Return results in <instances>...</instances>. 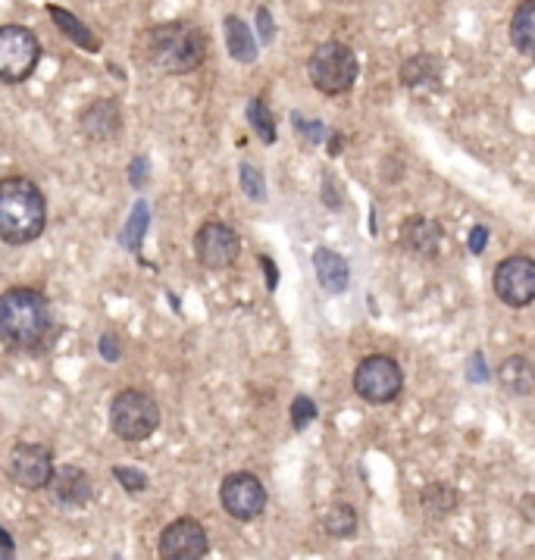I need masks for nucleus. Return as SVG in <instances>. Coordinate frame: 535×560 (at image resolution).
<instances>
[{
  "label": "nucleus",
  "mask_w": 535,
  "mask_h": 560,
  "mask_svg": "<svg viewBox=\"0 0 535 560\" xmlns=\"http://www.w3.org/2000/svg\"><path fill=\"white\" fill-rule=\"evenodd\" d=\"M47 229L45 191L25 176L0 179V242L23 247L38 242Z\"/></svg>",
  "instance_id": "3"
},
{
  "label": "nucleus",
  "mask_w": 535,
  "mask_h": 560,
  "mask_svg": "<svg viewBox=\"0 0 535 560\" xmlns=\"http://www.w3.org/2000/svg\"><path fill=\"white\" fill-rule=\"evenodd\" d=\"M247 126L254 129V135H257L264 144H276L279 132H276V116L269 110L267 97H251V101H247Z\"/></svg>",
  "instance_id": "24"
},
{
  "label": "nucleus",
  "mask_w": 535,
  "mask_h": 560,
  "mask_svg": "<svg viewBox=\"0 0 535 560\" xmlns=\"http://www.w3.org/2000/svg\"><path fill=\"white\" fill-rule=\"evenodd\" d=\"M398 79L410 91H435L442 85V60L435 54H414L402 63Z\"/></svg>",
  "instance_id": "16"
},
{
  "label": "nucleus",
  "mask_w": 535,
  "mask_h": 560,
  "mask_svg": "<svg viewBox=\"0 0 535 560\" xmlns=\"http://www.w3.org/2000/svg\"><path fill=\"white\" fill-rule=\"evenodd\" d=\"M57 338L50 301L38 289L13 285L0 292V345L13 354H42Z\"/></svg>",
  "instance_id": "2"
},
{
  "label": "nucleus",
  "mask_w": 535,
  "mask_h": 560,
  "mask_svg": "<svg viewBox=\"0 0 535 560\" xmlns=\"http://www.w3.org/2000/svg\"><path fill=\"white\" fill-rule=\"evenodd\" d=\"M313 272H316L319 285L329 294H341L348 289V282H351L348 260L338 250H333V247H316L313 250Z\"/></svg>",
  "instance_id": "17"
},
{
  "label": "nucleus",
  "mask_w": 535,
  "mask_h": 560,
  "mask_svg": "<svg viewBox=\"0 0 535 560\" xmlns=\"http://www.w3.org/2000/svg\"><path fill=\"white\" fill-rule=\"evenodd\" d=\"M148 223H151V207H148V201H135L132 213H129V223H126L123 235H119V242H123L126 250L138 254V247L144 242V232H148Z\"/></svg>",
  "instance_id": "25"
},
{
  "label": "nucleus",
  "mask_w": 535,
  "mask_h": 560,
  "mask_svg": "<svg viewBox=\"0 0 535 560\" xmlns=\"http://www.w3.org/2000/svg\"><path fill=\"white\" fill-rule=\"evenodd\" d=\"M225 47H229V57L239 60V63H254L257 60V42L251 35V28L245 25V20L239 16H225Z\"/></svg>",
  "instance_id": "21"
},
{
  "label": "nucleus",
  "mask_w": 535,
  "mask_h": 560,
  "mask_svg": "<svg viewBox=\"0 0 535 560\" xmlns=\"http://www.w3.org/2000/svg\"><path fill=\"white\" fill-rule=\"evenodd\" d=\"M79 129L97 144H113L123 135V107L113 97H94L79 113Z\"/></svg>",
  "instance_id": "13"
},
{
  "label": "nucleus",
  "mask_w": 535,
  "mask_h": 560,
  "mask_svg": "<svg viewBox=\"0 0 535 560\" xmlns=\"http://www.w3.org/2000/svg\"><path fill=\"white\" fill-rule=\"evenodd\" d=\"M498 382L504 392H511L516 398H526L535 392V366L533 360L523 358V354H513V358L501 360L498 366Z\"/></svg>",
  "instance_id": "18"
},
{
  "label": "nucleus",
  "mask_w": 535,
  "mask_h": 560,
  "mask_svg": "<svg viewBox=\"0 0 535 560\" xmlns=\"http://www.w3.org/2000/svg\"><path fill=\"white\" fill-rule=\"evenodd\" d=\"M420 504H423V514L429 520H445V516L457 511L461 492L454 486H447V482H429V486H423V492H420Z\"/></svg>",
  "instance_id": "20"
},
{
  "label": "nucleus",
  "mask_w": 535,
  "mask_h": 560,
  "mask_svg": "<svg viewBox=\"0 0 535 560\" xmlns=\"http://www.w3.org/2000/svg\"><path fill=\"white\" fill-rule=\"evenodd\" d=\"M491 289L498 294L501 304H508L513 311H523L535 301V260L526 254H511L504 257L495 276H491Z\"/></svg>",
  "instance_id": "9"
},
{
  "label": "nucleus",
  "mask_w": 535,
  "mask_h": 560,
  "mask_svg": "<svg viewBox=\"0 0 535 560\" xmlns=\"http://www.w3.org/2000/svg\"><path fill=\"white\" fill-rule=\"evenodd\" d=\"M341 154V135H329V158Z\"/></svg>",
  "instance_id": "38"
},
{
  "label": "nucleus",
  "mask_w": 535,
  "mask_h": 560,
  "mask_svg": "<svg viewBox=\"0 0 535 560\" xmlns=\"http://www.w3.org/2000/svg\"><path fill=\"white\" fill-rule=\"evenodd\" d=\"M47 13H50V20L54 25L67 35L69 42L75 47H82V50H89V54H97L101 50V38L91 32L89 25L82 23L75 13H69L67 7H57V3H47Z\"/></svg>",
  "instance_id": "19"
},
{
  "label": "nucleus",
  "mask_w": 535,
  "mask_h": 560,
  "mask_svg": "<svg viewBox=\"0 0 535 560\" xmlns=\"http://www.w3.org/2000/svg\"><path fill=\"white\" fill-rule=\"evenodd\" d=\"M257 267L264 269V276H267V292H276V289H279V269H276V260H272L269 254H260V257H257Z\"/></svg>",
  "instance_id": "34"
},
{
  "label": "nucleus",
  "mask_w": 535,
  "mask_h": 560,
  "mask_svg": "<svg viewBox=\"0 0 535 560\" xmlns=\"http://www.w3.org/2000/svg\"><path fill=\"white\" fill-rule=\"evenodd\" d=\"M148 158H135L132 163H129V182H132L135 188H144L148 185Z\"/></svg>",
  "instance_id": "35"
},
{
  "label": "nucleus",
  "mask_w": 535,
  "mask_h": 560,
  "mask_svg": "<svg viewBox=\"0 0 535 560\" xmlns=\"http://www.w3.org/2000/svg\"><path fill=\"white\" fill-rule=\"evenodd\" d=\"M113 479L126 489L129 494L148 492V472L138 470V467H129V464H116L113 467Z\"/></svg>",
  "instance_id": "27"
},
{
  "label": "nucleus",
  "mask_w": 535,
  "mask_h": 560,
  "mask_svg": "<svg viewBox=\"0 0 535 560\" xmlns=\"http://www.w3.org/2000/svg\"><path fill=\"white\" fill-rule=\"evenodd\" d=\"M307 75L316 91H323L326 97H341L354 89L360 63L357 54L345 42H323L307 60Z\"/></svg>",
  "instance_id": "5"
},
{
  "label": "nucleus",
  "mask_w": 535,
  "mask_h": 560,
  "mask_svg": "<svg viewBox=\"0 0 535 560\" xmlns=\"http://www.w3.org/2000/svg\"><path fill=\"white\" fill-rule=\"evenodd\" d=\"M357 398L367 404H392L404 392V373L398 360L388 354H370L354 370Z\"/></svg>",
  "instance_id": "7"
},
{
  "label": "nucleus",
  "mask_w": 535,
  "mask_h": 560,
  "mask_svg": "<svg viewBox=\"0 0 535 560\" xmlns=\"http://www.w3.org/2000/svg\"><path fill=\"white\" fill-rule=\"evenodd\" d=\"M323 526H326V533L338 541H348V538L357 536V511L354 504H348V501H335L333 508L326 511L323 516Z\"/></svg>",
  "instance_id": "23"
},
{
  "label": "nucleus",
  "mask_w": 535,
  "mask_h": 560,
  "mask_svg": "<svg viewBox=\"0 0 535 560\" xmlns=\"http://www.w3.org/2000/svg\"><path fill=\"white\" fill-rule=\"evenodd\" d=\"M220 504H223V511L232 520L251 523V520H257L267 511V486L254 472H229L223 479V486H220Z\"/></svg>",
  "instance_id": "10"
},
{
  "label": "nucleus",
  "mask_w": 535,
  "mask_h": 560,
  "mask_svg": "<svg viewBox=\"0 0 535 560\" xmlns=\"http://www.w3.org/2000/svg\"><path fill=\"white\" fill-rule=\"evenodd\" d=\"M291 429L294 432H304L316 420V404H313L311 395H294L291 401Z\"/></svg>",
  "instance_id": "28"
},
{
  "label": "nucleus",
  "mask_w": 535,
  "mask_h": 560,
  "mask_svg": "<svg viewBox=\"0 0 535 560\" xmlns=\"http://www.w3.org/2000/svg\"><path fill=\"white\" fill-rule=\"evenodd\" d=\"M398 238H402V247L407 254H414L420 260H435L442 254V245H445V229L439 220L417 213V217L404 220Z\"/></svg>",
  "instance_id": "14"
},
{
  "label": "nucleus",
  "mask_w": 535,
  "mask_h": 560,
  "mask_svg": "<svg viewBox=\"0 0 535 560\" xmlns=\"http://www.w3.org/2000/svg\"><path fill=\"white\" fill-rule=\"evenodd\" d=\"M42 63V42L38 35L20 23L0 25V82L20 85L35 75Z\"/></svg>",
  "instance_id": "6"
},
{
  "label": "nucleus",
  "mask_w": 535,
  "mask_h": 560,
  "mask_svg": "<svg viewBox=\"0 0 535 560\" xmlns=\"http://www.w3.org/2000/svg\"><path fill=\"white\" fill-rule=\"evenodd\" d=\"M257 32H260V45H272V38H276V25H272V13H269V7H257Z\"/></svg>",
  "instance_id": "32"
},
{
  "label": "nucleus",
  "mask_w": 535,
  "mask_h": 560,
  "mask_svg": "<svg viewBox=\"0 0 535 560\" xmlns=\"http://www.w3.org/2000/svg\"><path fill=\"white\" fill-rule=\"evenodd\" d=\"M97 351H101V358L107 360V363H119L123 360V341L116 332H104L101 341H97Z\"/></svg>",
  "instance_id": "30"
},
{
  "label": "nucleus",
  "mask_w": 535,
  "mask_h": 560,
  "mask_svg": "<svg viewBox=\"0 0 535 560\" xmlns=\"http://www.w3.org/2000/svg\"><path fill=\"white\" fill-rule=\"evenodd\" d=\"M47 489L54 494V501L63 504V508H89L91 501H94L91 476L79 464H60V467H54V476H50Z\"/></svg>",
  "instance_id": "15"
},
{
  "label": "nucleus",
  "mask_w": 535,
  "mask_h": 560,
  "mask_svg": "<svg viewBox=\"0 0 535 560\" xmlns=\"http://www.w3.org/2000/svg\"><path fill=\"white\" fill-rule=\"evenodd\" d=\"M291 126H294V132L301 135L304 141H311V144H319V141H326V135H329V129L319 122V119H304L301 113H291Z\"/></svg>",
  "instance_id": "29"
},
{
  "label": "nucleus",
  "mask_w": 535,
  "mask_h": 560,
  "mask_svg": "<svg viewBox=\"0 0 535 560\" xmlns=\"http://www.w3.org/2000/svg\"><path fill=\"white\" fill-rule=\"evenodd\" d=\"M511 45L523 54L533 57L535 50V7L533 3H520L511 16Z\"/></svg>",
  "instance_id": "22"
},
{
  "label": "nucleus",
  "mask_w": 535,
  "mask_h": 560,
  "mask_svg": "<svg viewBox=\"0 0 535 560\" xmlns=\"http://www.w3.org/2000/svg\"><path fill=\"white\" fill-rule=\"evenodd\" d=\"M323 203L335 210V207H341V185L333 179V176H326L323 179Z\"/></svg>",
  "instance_id": "36"
},
{
  "label": "nucleus",
  "mask_w": 535,
  "mask_h": 560,
  "mask_svg": "<svg viewBox=\"0 0 535 560\" xmlns=\"http://www.w3.org/2000/svg\"><path fill=\"white\" fill-rule=\"evenodd\" d=\"M239 182H242V191H245L251 201H267V179H264V173H260L254 163H247V160L245 163H239Z\"/></svg>",
  "instance_id": "26"
},
{
  "label": "nucleus",
  "mask_w": 535,
  "mask_h": 560,
  "mask_svg": "<svg viewBox=\"0 0 535 560\" xmlns=\"http://www.w3.org/2000/svg\"><path fill=\"white\" fill-rule=\"evenodd\" d=\"M54 451L45 442H16L7 460H3V472L10 482H16L25 492H42L47 489L50 476H54Z\"/></svg>",
  "instance_id": "8"
},
{
  "label": "nucleus",
  "mask_w": 535,
  "mask_h": 560,
  "mask_svg": "<svg viewBox=\"0 0 535 560\" xmlns=\"http://www.w3.org/2000/svg\"><path fill=\"white\" fill-rule=\"evenodd\" d=\"M207 555H210V536L195 516H178L160 529L156 538L160 560H207Z\"/></svg>",
  "instance_id": "11"
},
{
  "label": "nucleus",
  "mask_w": 535,
  "mask_h": 560,
  "mask_svg": "<svg viewBox=\"0 0 535 560\" xmlns=\"http://www.w3.org/2000/svg\"><path fill=\"white\" fill-rule=\"evenodd\" d=\"M0 560H16V541L0 526Z\"/></svg>",
  "instance_id": "37"
},
{
  "label": "nucleus",
  "mask_w": 535,
  "mask_h": 560,
  "mask_svg": "<svg viewBox=\"0 0 535 560\" xmlns=\"http://www.w3.org/2000/svg\"><path fill=\"white\" fill-rule=\"evenodd\" d=\"M469 254H476V257H479V254H482V250H486V247H489V229H486V225L482 223H476L473 225V229H469Z\"/></svg>",
  "instance_id": "33"
},
{
  "label": "nucleus",
  "mask_w": 535,
  "mask_h": 560,
  "mask_svg": "<svg viewBox=\"0 0 535 560\" xmlns=\"http://www.w3.org/2000/svg\"><path fill=\"white\" fill-rule=\"evenodd\" d=\"M207 32L195 23H156L138 32L132 57L163 75H191L207 63Z\"/></svg>",
  "instance_id": "1"
},
{
  "label": "nucleus",
  "mask_w": 535,
  "mask_h": 560,
  "mask_svg": "<svg viewBox=\"0 0 535 560\" xmlns=\"http://www.w3.org/2000/svg\"><path fill=\"white\" fill-rule=\"evenodd\" d=\"M195 257L203 269H213V272L235 267V260L242 257V238L232 225L207 220L195 232Z\"/></svg>",
  "instance_id": "12"
},
{
  "label": "nucleus",
  "mask_w": 535,
  "mask_h": 560,
  "mask_svg": "<svg viewBox=\"0 0 535 560\" xmlns=\"http://www.w3.org/2000/svg\"><path fill=\"white\" fill-rule=\"evenodd\" d=\"M160 420H163L160 401L151 392H144V388H123V392L113 395L107 423H111V432L119 442H129V445L148 442L160 429Z\"/></svg>",
  "instance_id": "4"
},
{
  "label": "nucleus",
  "mask_w": 535,
  "mask_h": 560,
  "mask_svg": "<svg viewBox=\"0 0 535 560\" xmlns=\"http://www.w3.org/2000/svg\"><path fill=\"white\" fill-rule=\"evenodd\" d=\"M467 380L469 382H486L489 380V363L482 351H473L467 358Z\"/></svg>",
  "instance_id": "31"
}]
</instances>
